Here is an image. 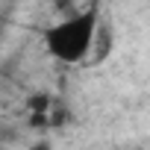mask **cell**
<instances>
[{
	"instance_id": "3957f363",
	"label": "cell",
	"mask_w": 150,
	"mask_h": 150,
	"mask_svg": "<svg viewBox=\"0 0 150 150\" xmlns=\"http://www.w3.org/2000/svg\"><path fill=\"white\" fill-rule=\"evenodd\" d=\"M30 150H50V144H47V141H38V144H33Z\"/></svg>"
},
{
	"instance_id": "6da1fadb",
	"label": "cell",
	"mask_w": 150,
	"mask_h": 150,
	"mask_svg": "<svg viewBox=\"0 0 150 150\" xmlns=\"http://www.w3.org/2000/svg\"><path fill=\"white\" fill-rule=\"evenodd\" d=\"M94 35H97V9L94 6L88 12H80V15L65 18V21H56V24H50L41 33L47 53L53 59L65 62V65L83 62L91 53V47H94Z\"/></svg>"
},
{
	"instance_id": "7a4b0ae2",
	"label": "cell",
	"mask_w": 150,
	"mask_h": 150,
	"mask_svg": "<svg viewBox=\"0 0 150 150\" xmlns=\"http://www.w3.org/2000/svg\"><path fill=\"white\" fill-rule=\"evenodd\" d=\"M47 106H50V97H47V94H33V97H30L33 115H47Z\"/></svg>"
}]
</instances>
